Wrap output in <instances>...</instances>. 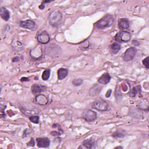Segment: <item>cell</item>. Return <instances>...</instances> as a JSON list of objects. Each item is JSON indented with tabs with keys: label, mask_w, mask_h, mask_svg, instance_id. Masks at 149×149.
<instances>
[{
	"label": "cell",
	"mask_w": 149,
	"mask_h": 149,
	"mask_svg": "<svg viewBox=\"0 0 149 149\" xmlns=\"http://www.w3.org/2000/svg\"><path fill=\"white\" fill-rule=\"evenodd\" d=\"M114 19L111 15H107L104 16L100 20L97 22L95 23L94 26L96 28L100 29H105L112 26L114 23Z\"/></svg>",
	"instance_id": "6da1fadb"
},
{
	"label": "cell",
	"mask_w": 149,
	"mask_h": 149,
	"mask_svg": "<svg viewBox=\"0 0 149 149\" xmlns=\"http://www.w3.org/2000/svg\"><path fill=\"white\" fill-rule=\"evenodd\" d=\"M63 19V15L58 10H54L52 11L49 17V23L53 27H57L61 24Z\"/></svg>",
	"instance_id": "7a4b0ae2"
},
{
	"label": "cell",
	"mask_w": 149,
	"mask_h": 149,
	"mask_svg": "<svg viewBox=\"0 0 149 149\" xmlns=\"http://www.w3.org/2000/svg\"><path fill=\"white\" fill-rule=\"evenodd\" d=\"M92 107L99 111H106L108 109V104L103 100H97L93 102Z\"/></svg>",
	"instance_id": "3957f363"
},
{
	"label": "cell",
	"mask_w": 149,
	"mask_h": 149,
	"mask_svg": "<svg viewBox=\"0 0 149 149\" xmlns=\"http://www.w3.org/2000/svg\"><path fill=\"white\" fill-rule=\"evenodd\" d=\"M82 117L88 122H93L97 119V113L92 110H86L82 114Z\"/></svg>",
	"instance_id": "277c9868"
},
{
	"label": "cell",
	"mask_w": 149,
	"mask_h": 149,
	"mask_svg": "<svg viewBox=\"0 0 149 149\" xmlns=\"http://www.w3.org/2000/svg\"><path fill=\"white\" fill-rule=\"evenodd\" d=\"M136 52L137 49L135 47H130L128 49L123 55L124 61L125 62H129L133 60L135 57Z\"/></svg>",
	"instance_id": "5b68a950"
},
{
	"label": "cell",
	"mask_w": 149,
	"mask_h": 149,
	"mask_svg": "<svg viewBox=\"0 0 149 149\" xmlns=\"http://www.w3.org/2000/svg\"><path fill=\"white\" fill-rule=\"evenodd\" d=\"M131 35L129 32L126 31H122L118 33L115 36V40L118 42L126 43L130 40Z\"/></svg>",
	"instance_id": "8992f818"
},
{
	"label": "cell",
	"mask_w": 149,
	"mask_h": 149,
	"mask_svg": "<svg viewBox=\"0 0 149 149\" xmlns=\"http://www.w3.org/2000/svg\"><path fill=\"white\" fill-rule=\"evenodd\" d=\"M43 52L41 47L40 45H37L35 48L30 51V55L35 60H39L43 57Z\"/></svg>",
	"instance_id": "52a82bcc"
},
{
	"label": "cell",
	"mask_w": 149,
	"mask_h": 149,
	"mask_svg": "<svg viewBox=\"0 0 149 149\" xmlns=\"http://www.w3.org/2000/svg\"><path fill=\"white\" fill-rule=\"evenodd\" d=\"M37 40L39 43L42 44H46L49 43L50 37L46 31H42L37 36Z\"/></svg>",
	"instance_id": "ba28073f"
},
{
	"label": "cell",
	"mask_w": 149,
	"mask_h": 149,
	"mask_svg": "<svg viewBox=\"0 0 149 149\" xmlns=\"http://www.w3.org/2000/svg\"><path fill=\"white\" fill-rule=\"evenodd\" d=\"M37 145L40 148H46L50 144V141L47 138H39L36 139Z\"/></svg>",
	"instance_id": "9c48e42d"
},
{
	"label": "cell",
	"mask_w": 149,
	"mask_h": 149,
	"mask_svg": "<svg viewBox=\"0 0 149 149\" xmlns=\"http://www.w3.org/2000/svg\"><path fill=\"white\" fill-rule=\"evenodd\" d=\"M20 26L21 27L26 29L33 30L36 26V23L32 20H26L21 21L20 23Z\"/></svg>",
	"instance_id": "30bf717a"
},
{
	"label": "cell",
	"mask_w": 149,
	"mask_h": 149,
	"mask_svg": "<svg viewBox=\"0 0 149 149\" xmlns=\"http://www.w3.org/2000/svg\"><path fill=\"white\" fill-rule=\"evenodd\" d=\"M35 101L36 103L39 104L40 106H46L49 102V100L47 97L44 94H38L35 98Z\"/></svg>",
	"instance_id": "8fae6325"
},
{
	"label": "cell",
	"mask_w": 149,
	"mask_h": 149,
	"mask_svg": "<svg viewBox=\"0 0 149 149\" xmlns=\"http://www.w3.org/2000/svg\"><path fill=\"white\" fill-rule=\"evenodd\" d=\"M137 108L141 111H148V101L147 99L143 98L140 100L137 106Z\"/></svg>",
	"instance_id": "7c38bea8"
},
{
	"label": "cell",
	"mask_w": 149,
	"mask_h": 149,
	"mask_svg": "<svg viewBox=\"0 0 149 149\" xmlns=\"http://www.w3.org/2000/svg\"><path fill=\"white\" fill-rule=\"evenodd\" d=\"M111 79V76L108 73H105L99 78L98 79V82L99 83L102 84H107Z\"/></svg>",
	"instance_id": "4fadbf2b"
},
{
	"label": "cell",
	"mask_w": 149,
	"mask_h": 149,
	"mask_svg": "<svg viewBox=\"0 0 149 149\" xmlns=\"http://www.w3.org/2000/svg\"><path fill=\"white\" fill-rule=\"evenodd\" d=\"M101 88L102 87L100 85L95 84L89 90V95L91 96H96L98 95L101 90Z\"/></svg>",
	"instance_id": "5bb4252c"
},
{
	"label": "cell",
	"mask_w": 149,
	"mask_h": 149,
	"mask_svg": "<svg viewBox=\"0 0 149 149\" xmlns=\"http://www.w3.org/2000/svg\"><path fill=\"white\" fill-rule=\"evenodd\" d=\"M0 16L1 18L5 21H8L10 18V13L9 12L7 9V8L4 7H1L0 8Z\"/></svg>",
	"instance_id": "9a60e30c"
},
{
	"label": "cell",
	"mask_w": 149,
	"mask_h": 149,
	"mask_svg": "<svg viewBox=\"0 0 149 149\" xmlns=\"http://www.w3.org/2000/svg\"><path fill=\"white\" fill-rule=\"evenodd\" d=\"M118 26L120 29L125 30L129 27V22L126 18H122L119 20Z\"/></svg>",
	"instance_id": "2e32d148"
},
{
	"label": "cell",
	"mask_w": 149,
	"mask_h": 149,
	"mask_svg": "<svg viewBox=\"0 0 149 149\" xmlns=\"http://www.w3.org/2000/svg\"><path fill=\"white\" fill-rule=\"evenodd\" d=\"M32 92L33 94H37L45 90V87L39 84H34L32 86Z\"/></svg>",
	"instance_id": "e0dca14e"
},
{
	"label": "cell",
	"mask_w": 149,
	"mask_h": 149,
	"mask_svg": "<svg viewBox=\"0 0 149 149\" xmlns=\"http://www.w3.org/2000/svg\"><path fill=\"white\" fill-rule=\"evenodd\" d=\"M68 74V69L63 68L59 69L57 72L58 78L59 80H63L67 76Z\"/></svg>",
	"instance_id": "ac0fdd59"
},
{
	"label": "cell",
	"mask_w": 149,
	"mask_h": 149,
	"mask_svg": "<svg viewBox=\"0 0 149 149\" xmlns=\"http://www.w3.org/2000/svg\"><path fill=\"white\" fill-rule=\"evenodd\" d=\"M142 111L138 109V108H131L129 112V114L132 116L133 117H135L138 118H141L140 116H143V114H142Z\"/></svg>",
	"instance_id": "d6986e66"
},
{
	"label": "cell",
	"mask_w": 149,
	"mask_h": 149,
	"mask_svg": "<svg viewBox=\"0 0 149 149\" xmlns=\"http://www.w3.org/2000/svg\"><path fill=\"white\" fill-rule=\"evenodd\" d=\"M121 45L118 43H114L110 46V49L111 53L114 54H117L121 50Z\"/></svg>",
	"instance_id": "ffe728a7"
},
{
	"label": "cell",
	"mask_w": 149,
	"mask_h": 149,
	"mask_svg": "<svg viewBox=\"0 0 149 149\" xmlns=\"http://www.w3.org/2000/svg\"><path fill=\"white\" fill-rule=\"evenodd\" d=\"M83 148H94L95 143L92 139H86L83 142Z\"/></svg>",
	"instance_id": "44dd1931"
},
{
	"label": "cell",
	"mask_w": 149,
	"mask_h": 149,
	"mask_svg": "<svg viewBox=\"0 0 149 149\" xmlns=\"http://www.w3.org/2000/svg\"><path fill=\"white\" fill-rule=\"evenodd\" d=\"M126 135V132L124 130H118L115 132L112 136L115 138H124Z\"/></svg>",
	"instance_id": "7402d4cb"
},
{
	"label": "cell",
	"mask_w": 149,
	"mask_h": 149,
	"mask_svg": "<svg viewBox=\"0 0 149 149\" xmlns=\"http://www.w3.org/2000/svg\"><path fill=\"white\" fill-rule=\"evenodd\" d=\"M140 86H135L133 87L129 93V96L131 97H135L137 94L138 93V92L140 91Z\"/></svg>",
	"instance_id": "603a6c76"
},
{
	"label": "cell",
	"mask_w": 149,
	"mask_h": 149,
	"mask_svg": "<svg viewBox=\"0 0 149 149\" xmlns=\"http://www.w3.org/2000/svg\"><path fill=\"white\" fill-rule=\"evenodd\" d=\"M50 73H51V71L50 69H47L46 70H44L43 72L41 78L43 80H47L50 78Z\"/></svg>",
	"instance_id": "cb8c5ba5"
},
{
	"label": "cell",
	"mask_w": 149,
	"mask_h": 149,
	"mask_svg": "<svg viewBox=\"0 0 149 149\" xmlns=\"http://www.w3.org/2000/svg\"><path fill=\"white\" fill-rule=\"evenodd\" d=\"M90 46V43L88 41H84L82 42L80 45H79V48L82 50H85L88 49Z\"/></svg>",
	"instance_id": "d4e9b609"
},
{
	"label": "cell",
	"mask_w": 149,
	"mask_h": 149,
	"mask_svg": "<svg viewBox=\"0 0 149 149\" xmlns=\"http://www.w3.org/2000/svg\"><path fill=\"white\" fill-rule=\"evenodd\" d=\"M29 120L34 124H39V116L38 115H32L29 116Z\"/></svg>",
	"instance_id": "484cf974"
},
{
	"label": "cell",
	"mask_w": 149,
	"mask_h": 149,
	"mask_svg": "<svg viewBox=\"0 0 149 149\" xmlns=\"http://www.w3.org/2000/svg\"><path fill=\"white\" fill-rule=\"evenodd\" d=\"M83 83V80L81 79H76L72 81V84L75 86H79Z\"/></svg>",
	"instance_id": "4316f807"
},
{
	"label": "cell",
	"mask_w": 149,
	"mask_h": 149,
	"mask_svg": "<svg viewBox=\"0 0 149 149\" xmlns=\"http://www.w3.org/2000/svg\"><path fill=\"white\" fill-rule=\"evenodd\" d=\"M142 63L147 69H148V68H149V66H148V57H147L146 58H144L143 59V61H142Z\"/></svg>",
	"instance_id": "83f0119b"
},
{
	"label": "cell",
	"mask_w": 149,
	"mask_h": 149,
	"mask_svg": "<svg viewBox=\"0 0 149 149\" xmlns=\"http://www.w3.org/2000/svg\"><path fill=\"white\" fill-rule=\"evenodd\" d=\"M17 43L19 44H20V45H19V47H21L22 49H23V46H22V44L20 42V41H17ZM15 49V50H19V49H18V45H16V44H14V46H13V47Z\"/></svg>",
	"instance_id": "f1b7e54d"
},
{
	"label": "cell",
	"mask_w": 149,
	"mask_h": 149,
	"mask_svg": "<svg viewBox=\"0 0 149 149\" xmlns=\"http://www.w3.org/2000/svg\"><path fill=\"white\" fill-rule=\"evenodd\" d=\"M51 135L53 136H59L61 135V133L60 132H57V131H53L51 133Z\"/></svg>",
	"instance_id": "f546056e"
},
{
	"label": "cell",
	"mask_w": 149,
	"mask_h": 149,
	"mask_svg": "<svg viewBox=\"0 0 149 149\" xmlns=\"http://www.w3.org/2000/svg\"><path fill=\"white\" fill-rule=\"evenodd\" d=\"M35 144V142L33 138H31V140H30V142L27 143V146H32V147H34Z\"/></svg>",
	"instance_id": "4dcf8cb0"
},
{
	"label": "cell",
	"mask_w": 149,
	"mask_h": 149,
	"mask_svg": "<svg viewBox=\"0 0 149 149\" xmlns=\"http://www.w3.org/2000/svg\"><path fill=\"white\" fill-rule=\"evenodd\" d=\"M111 93H112V90H111V89H109V90L107 91L106 94V97H107V98L110 97L111 95Z\"/></svg>",
	"instance_id": "1f68e13d"
},
{
	"label": "cell",
	"mask_w": 149,
	"mask_h": 149,
	"mask_svg": "<svg viewBox=\"0 0 149 149\" xmlns=\"http://www.w3.org/2000/svg\"><path fill=\"white\" fill-rule=\"evenodd\" d=\"M132 44H133V45H135V46H137L139 45V43L137 40H133L132 41Z\"/></svg>",
	"instance_id": "d6a6232c"
},
{
	"label": "cell",
	"mask_w": 149,
	"mask_h": 149,
	"mask_svg": "<svg viewBox=\"0 0 149 149\" xmlns=\"http://www.w3.org/2000/svg\"><path fill=\"white\" fill-rule=\"evenodd\" d=\"M21 80L22 82H27V81H29L30 79H29V78H28L23 77V78H21Z\"/></svg>",
	"instance_id": "836d02e7"
},
{
	"label": "cell",
	"mask_w": 149,
	"mask_h": 149,
	"mask_svg": "<svg viewBox=\"0 0 149 149\" xmlns=\"http://www.w3.org/2000/svg\"><path fill=\"white\" fill-rule=\"evenodd\" d=\"M44 7H45V5H44V3L43 2V3H41V4L39 6V8H40V9H43L44 8Z\"/></svg>",
	"instance_id": "e575fe53"
},
{
	"label": "cell",
	"mask_w": 149,
	"mask_h": 149,
	"mask_svg": "<svg viewBox=\"0 0 149 149\" xmlns=\"http://www.w3.org/2000/svg\"><path fill=\"white\" fill-rule=\"evenodd\" d=\"M19 60V57H17L14 58L13 59V62H17V61H18Z\"/></svg>",
	"instance_id": "d590c367"
},
{
	"label": "cell",
	"mask_w": 149,
	"mask_h": 149,
	"mask_svg": "<svg viewBox=\"0 0 149 149\" xmlns=\"http://www.w3.org/2000/svg\"><path fill=\"white\" fill-rule=\"evenodd\" d=\"M116 148H122V147H116Z\"/></svg>",
	"instance_id": "8d00e7d4"
}]
</instances>
